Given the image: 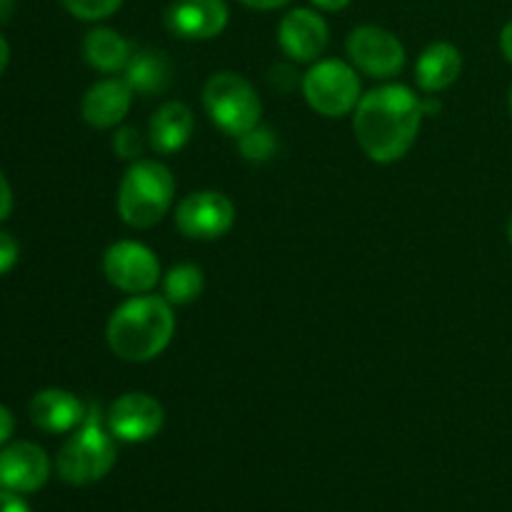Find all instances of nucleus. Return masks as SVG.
I'll return each instance as SVG.
<instances>
[{"instance_id": "1", "label": "nucleus", "mask_w": 512, "mask_h": 512, "mask_svg": "<svg viewBox=\"0 0 512 512\" xmlns=\"http://www.w3.org/2000/svg\"><path fill=\"white\" fill-rule=\"evenodd\" d=\"M423 115V100L408 85H380L365 93L353 110L355 138L375 163H398L418 140Z\"/></svg>"}, {"instance_id": "2", "label": "nucleus", "mask_w": 512, "mask_h": 512, "mask_svg": "<svg viewBox=\"0 0 512 512\" xmlns=\"http://www.w3.org/2000/svg\"><path fill=\"white\" fill-rule=\"evenodd\" d=\"M175 335L173 305L163 295H133L113 310L108 320L110 350L125 363H148L158 358Z\"/></svg>"}, {"instance_id": "3", "label": "nucleus", "mask_w": 512, "mask_h": 512, "mask_svg": "<svg viewBox=\"0 0 512 512\" xmlns=\"http://www.w3.org/2000/svg\"><path fill=\"white\" fill-rule=\"evenodd\" d=\"M115 460L118 448L108 428V415H103L100 403L90 400L83 423L73 430L55 460L60 480L68 485H93L113 470Z\"/></svg>"}, {"instance_id": "4", "label": "nucleus", "mask_w": 512, "mask_h": 512, "mask_svg": "<svg viewBox=\"0 0 512 512\" xmlns=\"http://www.w3.org/2000/svg\"><path fill=\"white\" fill-rule=\"evenodd\" d=\"M175 200V175L160 160L140 158L125 170L118 188V213L125 225L148 230L168 215Z\"/></svg>"}, {"instance_id": "5", "label": "nucleus", "mask_w": 512, "mask_h": 512, "mask_svg": "<svg viewBox=\"0 0 512 512\" xmlns=\"http://www.w3.org/2000/svg\"><path fill=\"white\" fill-rule=\"evenodd\" d=\"M203 105L210 120L223 130L225 135L240 138L260 123L263 103L253 85L238 73L220 70L210 75L203 88Z\"/></svg>"}, {"instance_id": "6", "label": "nucleus", "mask_w": 512, "mask_h": 512, "mask_svg": "<svg viewBox=\"0 0 512 512\" xmlns=\"http://www.w3.org/2000/svg\"><path fill=\"white\" fill-rule=\"evenodd\" d=\"M303 95L315 113L325 118H343L360 103V78L353 65L343 60H315L303 75Z\"/></svg>"}, {"instance_id": "7", "label": "nucleus", "mask_w": 512, "mask_h": 512, "mask_svg": "<svg viewBox=\"0 0 512 512\" xmlns=\"http://www.w3.org/2000/svg\"><path fill=\"white\" fill-rule=\"evenodd\" d=\"M103 273L113 288L130 295H145L160 283V263L148 245L118 240L103 255Z\"/></svg>"}, {"instance_id": "8", "label": "nucleus", "mask_w": 512, "mask_h": 512, "mask_svg": "<svg viewBox=\"0 0 512 512\" xmlns=\"http://www.w3.org/2000/svg\"><path fill=\"white\" fill-rule=\"evenodd\" d=\"M175 225L190 240H218L235 225V205L218 190H198L178 203Z\"/></svg>"}, {"instance_id": "9", "label": "nucleus", "mask_w": 512, "mask_h": 512, "mask_svg": "<svg viewBox=\"0 0 512 512\" xmlns=\"http://www.w3.org/2000/svg\"><path fill=\"white\" fill-rule=\"evenodd\" d=\"M350 60L370 78H393L405 68V45L380 25H358L345 40Z\"/></svg>"}, {"instance_id": "10", "label": "nucleus", "mask_w": 512, "mask_h": 512, "mask_svg": "<svg viewBox=\"0 0 512 512\" xmlns=\"http://www.w3.org/2000/svg\"><path fill=\"white\" fill-rule=\"evenodd\" d=\"M108 428L115 440L145 443L163 430V405L148 393H125L108 408Z\"/></svg>"}, {"instance_id": "11", "label": "nucleus", "mask_w": 512, "mask_h": 512, "mask_svg": "<svg viewBox=\"0 0 512 512\" xmlns=\"http://www.w3.org/2000/svg\"><path fill=\"white\" fill-rule=\"evenodd\" d=\"M330 28L323 15L313 8H293L278 25V43L295 63H315L325 53Z\"/></svg>"}, {"instance_id": "12", "label": "nucleus", "mask_w": 512, "mask_h": 512, "mask_svg": "<svg viewBox=\"0 0 512 512\" xmlns=\"http://www.w3.org/2000/svg\"><path fill=\"white\" fill-rule=\"evenodd\" d=\"M230 8L225 0H173L165 10V25L183 40L218 38L228 28Z\"/></svg>"}, {"instance_id": "13", "label": "nucleus", "mask_w": 512, "mask_h": 512, "mask_svg": "<svg viewBox=\"0 0 512 512\" xmlns=\"http://www.w3.org/2000/svg\"><path fill=\"white\" fill-rule=\"evenodd\" d=\"M50 478V460L40 445L20 443L0 450V488L10 493H38Z\"/></svg>"}, {"instance_id": "14", "label": "nucleus", "mask_w": 512, "mask_h": 512, "mask_svg": "<svg viewBox=\"0 0 512 512\" xmlns=\"http://www.w3.org/2000/svg\"><path fill=\"white\" fill-rule=\"evenodd\" d=\"M133 88L118 78H105L98 80L88 88L80 103V115L85 123L95 130H108L115 128L125 120L133 105Z\"/></svg>"}, {"instance_id": "15", "label": "nucleus", "mask_w": 512, "mask_h": 512, "mask_svg": "<svg viewBox=\"0 0 512 512\" xmlns=\"http://www.w3.org/2000/svg\"><path fill=\"white\" fill-rule=\"evenodd\" d=\"M30 420L45 433H73L83 423L88 405L70 390L45 388L33 395L28 405Z\"/></svg>"}, {"instance_id": "16", "label": "nucleus", "mask_w": 512, "mask_h": 512, "mask_svg": "<svg viewBox=\"0 0 512 512\" xmlns=\"http://www.w3.org/2000/svg\"><path fill=\"white\" fill-rule=\"evenodd\" d=\"M195 118L193 110L188 108L180 100H170V103H163L153 113L148 125V140L150 148L160 155L178 153L180 148H185L193 135Z\"/></svg>"}, {"instance_id": "17", "label": "nucleus", "mask_w": 512, "mask_h": 512, "mask_svg": "<svg viewBox=\"0 0 512 512\" xmlns=\"http://www.w3.org/2000/svg\"><path fill=\"white\" fill-rule=\"evenodd\" d=\"M460 73H463V55L453 43H445V40L428 45L415 65V80L425 93L448 90L460 78Z\"/></svg>"}, {"instance_id": "18", "label": "nucleus", "mask_w": 512, "mask_h": 512, "mask_svg": "<svg viewBox=\"0 0 512 512\" xmlns=\"http://www.w3.org/2000/svg\"><path fill=\"white\" fill-rule=\"evenodd\" d=\"M125 83L133 88V93L145 95H158L168 90L173 83V65H170L168 55L160 50H138L130 55L128 65H125Z\"/></svg>"}, {"instance_id": "19", "label": "nucleus", "mask_w": 512, "mask_h": 512, "mask_svg": "<svg viewBox=\"0 0 512 512\" xmlns=\"http://www.w3.org/2000/svg\"><path fill=\"white\" fill-rule=\"evenodd\" d=\"M83 55L95 70L100 73H118V70H125L130 55V43L113 28H105V25H98V28H90L85 33L83 40Z\"/></svg>"}, {"instance_id": "20", "label": "nucleus", "mask_w": 512, "mask_h": 512, "mask_svg": "<svg viewBox=\"0 0 512 512\" xmlns=\"http://www.w3.org/2000/svg\"><path fill=\"white\" fill-rule=\"evenodd\" d=\"M205 288L203 270L193 263H180L168 270L163 278V298L170 305H190L200 298Z\"/></svg>"}, {"instance_id": "21", "label": "nucleus", "mask_w": 512, "mask_h": 512, "mask_svg": "<svg viewBox=\"0 0 512 512\" xmlns=\"http://www.w3.org/2000/svg\"><path fill=\"white\" fill-rule=\"evenodd\" d=\"M240 155L250 163H265L275 155L278 150V140H275V133L268 128V125H255L253 130H248L245 135L238 138Z\"/></svg>"}, {"instance_id": "22", "label": "nucleus", "mask_w": 512, "mask_h": 512, "mask_svg": "<svg viewBox=\"0 0 512 512\" xmlns=\"http://www.w3.org/2000/svg\"><path fill=\"white\" fill-rule=\"evenodd\" d=\"M60 5H63L73 18L95 23V20H105L110 18V15L118 13L123 0H60Z\"/></svg>"}, {"instance_id": "23", "label": "nucleus", "mask_w": 512, "mask_h": 512, "mask_svg": "<svg viewBox=\"0 0 512 512\" xmlns=\"http://www.w3.org/2000/svg\"><path fill=\"white\" fill-rule=\"evenodd\" d=\"M113 150L118 158L123 160H140V153H143V138L135 128H118L113 135Z\"/></svg>"}, {"instance_id": "24", "label": "nucleus", "mask_w": 512, "mask_h": 512, "mask_svg": "<svg viewBox=\"0 0 512 512\" xmlns=\"http://www.w3.org/2000/svg\"><path fill=\"white\" fill-rule=\"evenodd\" d=\"M18 253V243L8 233H0V275H5L18 263Z\"/></svg>"}, {"instance_id": "25", "label": "nucleus", "mask_w": 512, "mask_h": 512, "mask_svg": "<svg viewBox=\"0 0 512 512\" xmlns=\"http://www.w3.org/2000/svg\"><path fill=\"white\" fill-rule=\"evenodd\" d=\"M0 512H30V508L18 493L0 488Z\"/></svg>"}, {"instance_id": "26", "label": "nucleus", "mask_w": 512, "mask_h": 512, "mask_svg": "<svg viewBox=\"0 0 512 512\" xmlns=\"http://www.w3.org/2000/svg\"><path fill=\"white\" fill-rule=\"evenodd\" d=\"M10 210H13V190H10V183L5 180V175L0 173V223L8 220Z\"/></svg>"}, {"instance_id": "27", "label": "nucleus", "mask_w": 512, "mask_h": 512, "mask_svg": "<svg viewBox=\"0 0 512 512\" xmlns=\"http://www.w3.org/2000/svg\"><path fill=\"white\" fill-rule=\"evenodd\" d=\"M13 430H15L13 413H10V410L5 408V405H0V445L8 443L10 435H13Z\"/></svg>"}, {"instance_id": "28", "label": "nucleus", "mask_w": 512, "mask_h": 512, "mask_svg": "<svg viewBox=\"0 0 512 512\" xmlns=\"http://www.w3.org/2000/svg\"><path fill=\"white\" fill-rule=\"evenodd\" d=\"M240 3L245 5V8L250 10H278V8H285V5H290L293 0H240Z\"/></svg>"}, {"instance_id": "29", "label": "nucleus", "mask_w": 512, "mask_h": 512, "mask_svg": "<svg viewBox=\"0 0 512 512\" xmlns=\"http://www.w3.org/2000/svg\"><path fill=\"white\" fill-rule=\"evenodd\" d=\"M318 10L323 13H338V10H345L350 5V0H310Z\"/></svg>"}, {"instance_id": "30", "label": "nucleus", "mask_w": 512, "mask_h": 512, "mask_svg": "<svg viewBox=\"0 0 512 512\" xmlns=\"http://www.w3.org/2000/svg\"><path fill=\"white\" fill-rule=\"evenodd\" d=\"M500 50H503L505 60L512 65V20L505 23L503 33H500Z\"/></svg>"}, {"instance_id": "31", "label": "nucleus", "mask_w": 512, "mask_h": 512, "mask_svg": "<svg viewBox=\"0 0 512 512\" xmlns=\"http://www.w3.org/2000/svg\"><path fill=\"white\" fill-rule=\"evenodd\" d=\"M15 13V0H0V25L8 23Z\"/></svg>"}, {"instance_id": "32", "label": "nucleus", "mask_w": 512, "mask_h": 512, "mask_svg": "<svg viewBox=\"0 0 512 512\" xmlns=\"http://www.w3.org/2000/svg\"><path fill=\"white\" fill-rule=\"evenodd\" d=\"M8 63H10V45L8 40L0 35V75H3V70L8 68Z\"/></svg>"}, {"instance_id": "33", "label": "nucleus", "mask_w": 512, "mask_h": 512, "mask_svg": "<svg viewBox=\"0 0 512 512\" xmlns=\"http://www.w3.org/2000/svg\"><path fill=\"white\" fill-rule=\"evenodd\" d=\"M508 240H510V245H512V218H510V225H508Z\"/></svg>"}, {"instance_id": "34", "label": "nucleus", "mask_w": 512, "mask_h": 512, "mask_svg": "<svg viewBox=\"0 0 512 512\" xmlns=\"http://www.w3.org/2000/svg\"><path fill=\"white\" fill-rule=\"evenodd\" d=\"M510 115H512V88H510Z\"/></svg>"}]
</instances>
